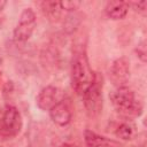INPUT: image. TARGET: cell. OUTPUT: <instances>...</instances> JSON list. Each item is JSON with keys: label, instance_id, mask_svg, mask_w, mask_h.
Masks as SVG:
<instances>
[{"label": "cell", "instance_id": "cell-14", "mask_svg": "<svg viewBox=\"0 0 147 147\" xmlns=\"http://www.w3.org/2000/svg\"><path fill=\"white\" fill-rule=\"evenodd\" d=\"M127 5H132V6H134V8L138 10V11H142V13H145L146 11V9H147V1H145V0H141V1H136V2H130V3H127Z\"/></svg>", "mask_w": 147, "mask_h": 147}, {"label": "cell", "instance_id": "cell-11", "mask_svg": "<svg viewBox=\"0 0 147 147\" xmlns=\"http://www.w3.org/2000/svg\"><path fill=\"white\" fill-rule=\"evenodd\" d=\"M41 5L44 13L49 17V20H55V17L59 16L61 10L59 1H44Z\"/></svg>", "mask_w": 147, "mask_h": 147}, {"label": "cell", "instance_id": "cell-18", "mask_svg": "<svg viewBox=\"0 0 147 147\" xmlns=\"http://www.w3.org/2000/svg\"><path fill=\"white\" fill-rule=\"evenodd\" d=\"M1 55V54H0ZM1 64H2V60H1V56H0V72H1Z\"/></svg>", "mask_w": 147, "mask_h": 147}, {"label": "cell", "instance_id": "cell-13", "mask_svg": "<svg viewBox=\"0 0 147 147\" xmlns=\"http://www.w3.org/2000/svg\"><path fill=\"white\" fill-rule=\"evenodd\" d=\"M60 8L63 10H68V11H74L76 9H78V7L80 6V1H76V0H64V1H59Z\"/></svg>", "mask_w": 147, "mask_h": 147}, {"label": "cell", "instance_id": "cell-2", "mask_svg": "<svg viewBox=\"0 0 147 147\" xmlns=\"http://www.w3.org/2000/svg\"><path fill=\"white\" fill-rule=\"evenodd\" d=\"M110 101L117 113L126 117L140 116L142 113V103L136 98L134 92L127 86L116 87L110 94Z\"/></svg>", "mask_w": 147, "mask_h": 147}, {"label": "cell", "instance_id": "cell-9", "mask_svg": "<svg viewBox=\"0 0 147 147\" xmlns=\"http://www.w3.org/2000/svg\"><path fill=\"white\" fill-rule=\"evenodd\" d=\"M84 139L88 147H122L119 142L100 136L91 130H86L84 132Z\"/></svg>", "mask_w": 147, "mask_h": 147}, {"label": "cell", "instance_id": "cell-10", "mask_svg": "<svg viewBox=\"0 0 147 147\" xmlns=\"http://www.w3.org/2000/svg\"><path fill=\"white\" fill-rule=\"evenodd\" d=\"M127 10H129V5L127 2H124V1H118V0H115V1H109L105 8V11L107 14V16L111 20H123L126 14H127Z\"/></svg>", "mask_w": 147, "mask_h": 147}, {"label": "cell", "instance_id": "cell-15", "mask_svg": "<svg viewBox=\"0 0 147 147\" xmlns=\"http://www.w3.org/2000/svg\"><path fill=\"white\" fill-rule=\"evenodd\" d=\"M138 56L141 59L142 62H146V46H145V41L138 46Z\"/></svg>", "mask_w": 147, "mask_h": 147}, {"label": "cell", "instance_id": "cell-17", "mask_svg": "<svg viewBox=\"0 0 147 147\" xmlns=\"http://www.w3.org/2000/svg\"><path fill=\"white\" fill-rule=\"evenodd\" d=\"M60 147H75V146H72V145H62Z\"/></svg>", "mask_w": 147, "mask_h": 147}, {"label": "cell", "instance_id": "cell-1", "mask_svg": "<svg viewBox=\"0 0 147 147\" xmlns=\"http://www.w3.org/2000/svg\"><path fill=\"white\" fill-rule=\"evenodd\" d=\"M94 72L92 71L85 52L77 53L71 63V84L75 92L83 95L93 83Z\"/></svg>", "mask_w": 147, "mask_h": 147}, {"label": "cell", "instance_id": "cell-12", "mask_svg": "<svg viewBox=\"0 0 147 147\" xmlns=\"http://www.w3.org/2000/svg\"><path fill=\"white\" fill-rule=\"evenodd\" d=\"M115 134L123 140H131L134 134V127L129 123H122L117 126Z\"/></svg>", "mask_w": 147, "mask_h": 147}, {"label": "cell", "instance_id": "cell-3", "mask_svg": "<svg viewBox=\"0 0 147 147\" xmlns=\"http://www.w3.org/2000/svg\"><path fill=\"white\" fill-rule=\"evenodd\" d=\"M102 87H103L102 75L95 72L93 83L83 94L84 106L90 117H96L102 110Z\"/></svg>", "mask_w": 147, "mask_h": 147}, {"label": "cell", "instance_id": "cell-4", "mask_svg": "<svg viewBox=\"0 0 147 147\" xmlns=\"http://www.w3.org/2000/svg\"><path fill=\"white\" fill-rule=\"evenodd\" d=\"M37 24L36 14L31 8H25L21 16L20 21L14 30V39L17 42H25L30 39Z\"/></svg>", "mask_w": 147, "mask_h": 147}, {"label": "cell", "instance_id": "cell-5", "mask_svg": "<svg viewBox=\"0 0 147 147\" xmlns=\"http://www.w3.org/2000/svg\"><path fill=\"white\" fill-rule=\"evenodd\" d=\"M1 125L2 130L8 134V136H17L21 132L23 121L21 113L17 110L16 107L14 106H7L3 110L2 119H1Z\"/></svg>", "mask_w": 147, "mask_h": 147}, {"label": "cell", "instance_id": "cell-7", "mask_svg": "<svg viewBox=\"0 0 147 147\" xmlns=\"http://www.w3.org/2000/svg\"><path fill=\"white\" fill-rule=\"evenodd\" d=\"M63 100V92L55 86L44 87L37 95L36 103L41 110H51L56 103Z\"/></svg>", "mask_w": 147, "mask_h": 147}, {"label": "cell", "instance_id": "cell-6", "mask_svg": "<svg viewBox=\"0 0 147 147\" xmlns=\"http://www.w3.org/2000/svg\"><path fill=\"white\" fill-rule=\"evenodd\" d=\"M109 77L116 87L126 85L127 80L130 79V62L125 56H121L113 62Z\"/></svg>", "mask_w": 147, "mask_h": 147}, {"label": "cell", "instance_id": "cell-16", "mask_svg": "<svg viewBox=\"0 0 147 147\" xmlns=\"http://www.w3.org/2000/svg\"><path fill=\"white\" fill-rule=\"evenodd\" d=\"M6 3H7V2H6L5 0H0V10L3 9V7L6 6Z\"/></svg>", "mask_w": 147, "mask_h": 147}, {"label": "cell", "instance_id": "cell-8", "mask_svg": "<svg viewBox=\"0 0 147 147\" xmlns=\"http://www.w3.org/2000/svg\"><path fill=\"white\" fill-rule=\"evenodd\" d=\"M49 116L52 121L60 126H64L69 124L72 117V111H71V107L69 102L65 101L64 99L61 100L49 110Z\"/></svg>", "mask_w": 147, "mask_h": 147}]
</instances>
